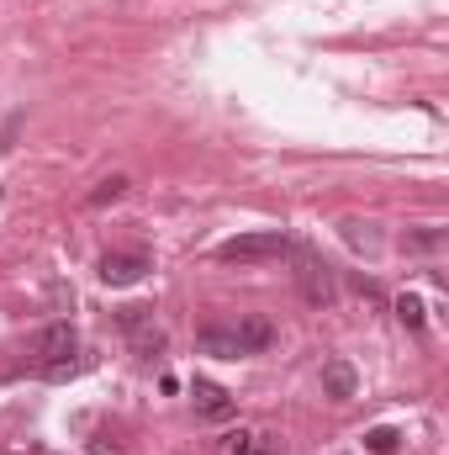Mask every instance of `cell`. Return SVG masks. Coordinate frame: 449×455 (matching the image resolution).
Masks as SVG:
<instances>
[{
    "instance_id": "obj_11",
    "label": "cell",
    "mask_w": 449,
    "mask_h": 455,
    "mask_svg": "<svg viewBox=\"0 0 449 455\" xmlns=\"http://www.w3.org/2000/svg\"><path fill=\"white\" fill-rule=\"evenodd\" d=\"M397 318H402V329H423L429 323V307H423V297H397Z\"/></svg>"
},
{
    "instance_id": "obj_5",
    "label": "cell",
    "mask_w": 449,
    "mask_h": 455,
    "mask_svg": "<svg viewBox=\"0 0 449 455\" xmlns=\"http://www.w3.org/2000/svg\"><path fill=\"white\" fill-rule=\"evenodd\" d=\"M122 334L138 344V355H159L164 349V334H159V323H154V307H122Z\"/></svg>"
},
{
    "instance_id": "obj_2",
    "label": "cell",
    "mask_w": 449,
    "mask_h": 455,
    "mask_svg": "<svg viewBox=\"0 0 449 455\" xmlns=\"http://www.w3.org/2000/svg\"><path fill=\"white\" fill-rule=\"evenodd\" d=\"M291 265H296V291L307 307H334L338 286H334V265L312 249V243H296L291 238Z\"/></svg>"
},
{
    "instance_id": "obj_4",
    "label": "cell",
    "mask_w": 449,
    "mask_h": 455,
    "mask_svg": "<svg viewBox=\"0 0 449 455\" xmlns=\"http://www.w3.org/2000/svg\"><path fill=\"white\" fill-rule=\"evenodd\" d=\"M148 270H154V259L143 249H112V254H101V281L106 286H138Z\"/></svg>"
},
{
    "instance_id": "obj_6",
    "label": "cell",
    "mask_w": 449,
    "mask_h": 455,
    "mask_svg": "<svg viewBox=\"0 0 449 455\" xmlns=\"http://www.w3.org/2000/svg\"><path fill=\"white\" fill-rule=\"evenodd\" d=\"M75 349H80L75 323H48V329L37 334V360H43V371H48V365H64Z\"/></svg>"
},
{
    "instance_id": "obj_12",
    "label": "cell",
    "mask_w": 449,
    "mask_h": 455,
    "mask_svg": "<svg viewBox=\"0 0 449 455\" xmlns=\"http://www.w3.org/2000/svg\"><path fill=\"white\" fill-rule=\"evenodd\" d=\"M127 186H132L127 175H106V180H101V186H96L85 202H91V207H106V202H116V196H127Z\"/></svg>"
},
{
    "instance_id": "obj_3",
    "label": "cell",
    "mask_w": 449,
    "mask_h": 455,
    "mask_svg": "<svg viewBox=\"0 0 449 455\" xmlns=\"http://www.w3.org/2000/svg\"><path fill=\"white\" fill-rule=\"evenodd\" d=\"M280 254H291V233H280V228L238 233V238L217 243V259L223 265H264V259H280Z\"/></svg>"
},
{
    "instance_id": "obj_15",
    "label": "cell",
    "mask_w": 449,
    "mask_h": 455,
    "mask_svg": "<svg viewBox=\"0 0 449 455\" xmlns=\"http://www.w3.org/2000/svg\"><path fill=\"white\" fill-rule=\"evenodd\" d=\"M254 455H280L275 445H254Z\"/></svg>"
},
{
    "instance_id": "obj_9",
    "label": "cell",
    "mask_w": 449,
    "mask_h": 455,
    "mask_svg": "<svg viewBox=\"0 0 449 455\" xmlns=\"http://www.w3.org/2000/svg\"><path fill=\"white\" fill-rule=\"evenodd\" d=\"M445 238H449L445 228H413V233L402 238V249H407V254H439Z\"/></svg>"
},
{
    "instance_id": "obj_8",
    "label": "cell",
    "mask_w": 449,
    "mask_h": 455,
    "mask_svg": "<svg viewBox=\"0 0 449 455\" xmlns=\"http://www.w3.org/2000/svg\"><path fill=\"white\" fill-rule=\"evenodd\" d=\"M323 392H328L334 403H349V397L359 392V376H354L349 360H328V365H323Z\"/></svg>"
},
{
    "instance_id": "obj_14",
    "label": "cell",
    "mask_w": 449,
    "mask_h": 455,
    "mask_svg": "<svg viewBox=\"0 0 449 455\" xmlns=\"http://www.w3.org/2000/svg\"><path fill=\"white\" fill-rule=\"evenodd\" d=\"M343 238H349L354 249H375V233H370V223H343Z\"/></svg>"
},
{
    "instance_id": "obj_10",
    "label": "cell",
    "mask_w": 449,
    "mask_h": 455,
    "mask_svg": "<svg viewBox=\"0 0 449 455\" xmlns=\"http://www.w3.org/2000/svg\"><path fill=\"white\" fill-rule=\"evenodd\" d=\"M365 451H370V455H397V451H402V429H391V424H375V429L365 435Z\"/></svg>"
},
{
    "instance_id": "obj_1",
    "label": "cell",
    "mask_w": 449,
    "mask_h": 455,
    "mask_svg": "<svg viewBox=\"0 0 449 455\" xmlns=\"http://www.w3.org/2000/svg\"><path fill=\"white\" fill-rule=\"evenodd\" d=\"M275 344V323L270 318H238V323H207L196 334V349L201 355H217V360H238V355H259Z\"/></svg>"
},
{
    "instance_id": "obj_13",
    "label": "cell",
    "mask_w": 449,
    "mask_h": 455,
    "mask_svg": "<svg viewBox=\"0 0 449 455\" xmlns=\"http://www.w3.org/2000/svg\"><path fill=\"white\" fill-rule=\"evenodd\" d=\"M254 445H259V435H248V429L223 435V455H254Z\"/></svg>"
},
{
    "instance_id": "obj_7",
    "label": "cell",
    "mask_w": 449,
    "mask_h": 455,
    "mask_svg": "<svg viewBox=\"0 0 449 455\" xmlns=\"http://www.w3.org/2000/svg\"><path fill=\"white\" fill-rule=\"evenodd\" d=\"M191 397H196V413H201L207 424H227V419L238 413L232 392H223L217 381H196V387H191Z\"/></svg>"
}]
</instances>
